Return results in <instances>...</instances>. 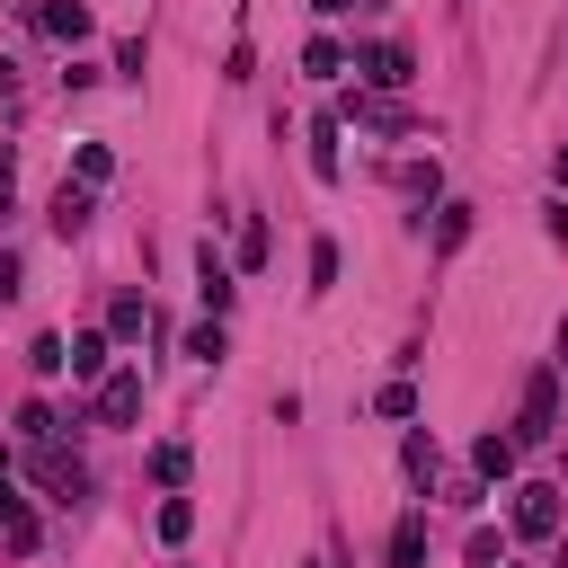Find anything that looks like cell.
<instances>
[{
    "label": "cell",
    "instance_id": "obj_1",
    "mask_svg": "<svg viewBox=\"0 0 568 568\" xmlns=\"http://www.w3.org/2000/svg\"><path fill=\"white\" fill-rule=\"evenodd\" d=\"M355 71H364V89H382V98H399V89L417 80V53H408L399 36H382V44H355Z\"/></svg>",
    "mask_w": 568,
    "mask_h": 568
},
{
    "label": "cell",
    "instance_id": "obj_2",
    "mask_svg": "<svg viewBox=\"0 0 568 568\" xmlns=\"http://www.w3.org/2000/svg\"><path fill=\"white\" fill-rule=\"evenodd\" d=\"M142 417V364H106L98 373V426H133Z\"/></svg>",
    "mask_w": 568,
    "mask_h": 568
},
{
    "label": "cell",
    "instance_id": "obj_3",
    "mask_svg": "<svg viewBox=\"0 0 568 568\" xmlns=\"http://www.w3.org/2000/svg\"><path fill=\"white\" fill-rule=\"evenodd\" d=\"M550 435H559V364L524 382V426H515V444H550Z\"/></svg>",
    "mask_w": 568,
    "mask_h": 568
},
{
    "label": "cell",
    "instance_id": "obj_4",
    "mask_svg": "<svg viewBox=\"0 0 568 568\" xmlns=\"http://www.w3.org/2000/svg\"><path fill=\"white\" fill-rule=\"evenodd\" d=\"M515 532H524V541H550V532H559V488H541V479L515 488Z\"/></svg>",
    "mask_w": 568,
    "mask_h": 568
},
{
    "label": "cell",
    "instance_id": "obj_5",
    "mask_svg": "<svg viewBox=\"0 0 568 568\" xmlns=\"http://www.w3.org/2000/svg\"><path fill=\"white\" fill-rule=\"evenodd\" d=\"M195 293H204V311H213V320H222V311H231V293H240V284H231V257H222L213 240L195 248Z\"/></svg>",
    "mask_w": 568,
    "mask_h": 568
},
{
    "label": "cell",
    "instance_id": "obj_6",
    "mask_svg": "<svg viewBox=\"0 0 568 568\" xmlns=\"http://www.w3.org/2000/svg\"><path fill=\"white\" fill-rule=\"evenodd\" d=\"M89 213H98V186H80V178H62V195H53V213H44V222H53L62 240H80V231H89Z\"/></svg>",
    "mask_w": 568,
    "mask_h": 568
},
{
    "label": "cell",
    "instance_id": "obj_7",
    "mask_svg": "<svg viewBox=\"0 0 568 568\" xmlns=\"http://www.w3.org/2000/svg\"><path fill=\"white\" fill-rule=\"evenodd\" d=\"M106 346H115L106 328H80V337H62V373H71V382H98V373H106Z\"/></svg>",
    "mask_w": 568,
    "mask_h": 568
},
{
    "label": "cell",
    "instance_id": "obj_8",
    "mask_svg": "<svg viewBox=\"0 0 568 568\" xmlns=\"http://www.w3.org/2000/svg\"><path fill=\"white\" fill-rule=\"evenodd\" d=\"M36 479H44V488H53V497H80V488H89V479H80V462H71V453H62V444H53V435H44V444H36Z\"/></svg>",
    "mask_w": 568,
    "mask_h": 568
},
{
    "label": "cell",
    "instance_id": "obj_9",
    "mask_svg": "<svg viewBox=\"0 0 568 568\" xmlns=\"http://www.w3.org/2000/svg\"><path fill=\"white\" fill-rule=\"evenodd\" d=\"M36 27H44L53 44H80V36H89V9H80V0H44V9H36Z\"/></svg>",
    "mask_w": 568,
    "mask_h": 568
},
{
    "label": "cell",
    "instance_id": "obj_10",
    "mask_svg": "<svg viewBox=\"0 0 568 568\" xmlns=\"http://www.w3.org/2000/svg\"><path fill=\"white\" fill-rule=\"evenodd\" d=\"M106 337L142 346V337H151V302H142V293H115V311H106Z\"/></svg>",
    "mask_w": 568,
    "mask_h": 568
},
{
    "label": "cell",
    "instance_id": "obj_11",
    "mask_svg": "<svg viewBox=\"0 0 568 568\" xmlns=\"http://www.w3.org/2000/svg\"><path fill=\"white\" fill-rule=\"evenodd\" d=\"M0 541H9V550H36V515H27V497H18L9 479H0Z\"/></svg>",
    "mask_w": 568,
    "mask_h": 568
},
{
    "label": "cell",
    "instance_id": "obj_12",
    "mask_svg": "<svg viewBox=\"0 0 568 568\" xmlns=\"http://www.w3.org/2000/svg\"><path fill=\"white\" fill-rule=\"evenodd\" d=\"M399 462H408V479H417V488H435V470H444V453H435V435H426V426H408Z\"/></svg>",
    "mask_w": 568,
    "mask_h": 568
},
{
    "label": "cell",
    "instance_id": "obj_13",
    "mask_svg": "<svg viewBox=\"0 0 568 568\" xmlns=\"http://www.w3.org/2000/svg\"><path fill=\"white\" fill-rule=\"evenodd\" d=\"M515 453H524L515 435H479V444H470V462H479V479H515Z\"/></svg>",
    "mask_w": 568,
    "mask_h": 568
},
{
    "label": "cell",
    "instance_id": "obj_14",
    "mask_svg": "<svg viewBox=\"0 0 568 568\" xmlns=\"http://www.w3.org/2000/svg\"><path fill=\"white\" fill-rule=\"evenodd\" d=\"M390 568H426V515H399L390 524Z\"/></svg>",
    "mask_w": 568,
    "mask_h": 568
},
{
    "label": "cell",
    "instance_id": "obj_15",
    "mask_svg": "<svg viewBox=\"0 0 568 568\" xmlns=\"http://www.w3.org/2000/svg\"><path fill=\"white\" fill-rule=\"evenodd\" d=\"M337 133H346L337 115H320V124H311V178H328V186H337Z\"/></svg>",
    "mask_w": 568,
    "mask_h": 568
},
{
    "label": "cell",
    "instance_id": "obj_16",
    "mask_svg": "<svg viewBox=\"0 0 568 568\" xmlns=\"http://www.w3.org/2000/svg\"><path fill=\"white\" fill-rule=\"evenodd\" d=\"M302 71H311V80H337V71H346V44H337V36H311V44H302Z\"/></svg>",
    "mask_w": 568,
    "mask_h": 568
},
{
    "label": "cell",
    "instance_id": "obj_17",
    "mask_svg": "<svg viewBox=\"0 0 568 568\" xmlns=\"http://www.w3.org/2000/svg\"><path fill=\"white\" fill-rule=\"evenodd\" d=\"M71 178H80V186H106V178H115V151H106V142H80V151H71Z\"/></svg>",
    "mask_w": 568,
    "mask_h": 568
},
{
    "label": "cell",
    "instance_id": "obj_18",
    "mask_svg": "<svg viewBox=\"0 0 568 568\" xmlns=\"http://www.w3.org/2000/svg\"><path fill=\"white\" fill-rule=\"evenodd\" d=\"M470 240V204H435V257H453Z\"/></svg>",
    "mask_w": 568,
    "mask_h": 568
},
{
    "label": "cell",
    "instance_id": "obj_19",
    "mask_svg": "<svg viewBox=\"0 0 568 568\" xmlns=\"http://www.w3.org/2000/svg\"><path fill=\"white\" fill-rule=\"evenodd\" d=\"M151 479L160 488H186V444H151Z\"/></svg>",
    "mask_w": 568,
    "mask_h": 568
},
{
    "label": "cell",
    "instance_id": "obj_20",
    "mask_svg": "<svg viewBox=\"0 0 568 568\" xmlns=\"http://www.w3.org/2000/svg\"><path fill=\"white\" fill-rule=\"evenodd\" d=\"M186 355H195V364H222V355H231V337H222V320H204V328L186 337Z\"/></svg>",
    "mask_w": 568,
    "mask_h": 568
},
{
    "label": "cell",
    "instance_id": "obj_21",
    "mask_svg": "<svg viewBox=\"0 0 568 568\" xmlns=\"http://www.w3.org/2000/svg\"><path fill=\"white\" fill-rule=\"evenodd\" d=\"M195 532V506L186 497H160V541H186Z\"/></svg>",
    "mask_w": 568,
    "mask_h": 568
},
{
    "label": "cell",
    "instance_id": "obj_22",
    "mask_svg": "<svg viewBox=\"0 0 568 568\" xmlns=\"http://www.w3.org/2000/svg\"><path fill=\"white\" fill-rule=\"evenodd\" d=\"M337 284V240H311V293Z\"/></svg>",
    "mask_w": 568,
    "mask_h": 568
},
{
    "label": "cell",
    "instance_id": "obj_23",
    "mask_svg": "<svg viewBox=\"0 0 568 568\" xmlns=\"http://www.w3.org/2000/svg\"><path fill=\"white\" fill-rule=\"evenodd\" d=\"M373 408H382V417H417V390H408V382H382Z\"/></svg>",
    "mask_w": 568,
    "mask_h": 568
},
{
    "label": "cell",
    "instance_id": "obj_24",
    "mask_svg": "<svg viewBox=\"0 0 568 568\" xmlns=\"http://www.w3.org/2000/svg\"><path fill=\"white\" fill-rule=\"evenodd\" d=\"M399 186H408V195H435L444 178H435V160H399Z\"/></svg>",
    "mask_w": 568,
    "mask_h": 568
},
{
    "label": "cell",
    "instance_id": "obj_25",
    "mask_svg": "<svg viewBox=\"0 0 568 568\" xmlns=\"http://www.w3.org/2000/svg\"><path fill=\"white\" fill-rule=\"evenodd\" d=\"M18 435H27V444H44V435H53V408H44V399H27V408H18Z\"/></svg>",
    "mask_w": 568,
    "mask_h": 568
},
{
    "label": "cell",
    "instance_id": "obj_26",
    "mask_svg": "<svg viewBox=\"0 0 568 568\" xmlns=\"http://www.w3.org/2000/svg\"><path fill=\"white\" fill-rule=\"evenodd\" d=\"M462 550H470V568H497V559H506V541H497V532H488V524H479V532H470V541H462Z\"/></svg>",
    "mask_w": 568,
    "mask_h": 568
},
{
    "label": "cell",
    "instance_id": "obj_27",
    "mask_svg": "<svg viewBox=\"0 0 568 568\" xmlns=\"http://www.w3.org/2000/svg\"><path fill=\"white\" fill-rule=\"evenodd\" d=\"M240 266H266V222H240Z\"/></svg>",
    "mask_w": 568,
    "mask_h": 568
},
{
    "label": "cell",
    "instance_id": "obj_28",
    "mask_svg": "<svg viewBox=\"0 0 568 568\" xmlns=\"http://www.w3.org/2000/svg\"><path fill=\"white\" fill-rule=\"evenodd\" d=\"M9 293H18V257L0 248V302H9Z\"/></svg>",
    "mask_w": 568,
    "mask_h": 568
},
{
    "label": "cell",
    "instance_id": "obj_29",
    "mask_svg": "<svg viewBox=\"0 0 568 568\" xmlns=\"http://www.w3.org/2000/svg\"><path fill=\"white\" fill-rule=\"evenodd\" d=\"M550 364H559V373H568V320H559V346H550Z\"/></svg>",
    "mask_w": 568,
    "mask_h": 568
},
{
    "label": "cell",
    "instance_id": "obj_30",
    "mask_svg": "<svg viewBox=\"0 0 568 568\" xmlns=\"http://www.w3.org/2000/svg\"><path fill=\"white\" fill-rule=\"evenodd\" d=\"M9 178H18V169H9V151H0V204H9Z\"/></svg>",
    "mask_w": 568,
    "mask_h": 568
},
{
    "label": "cell",
    "instance_id": "obj_31",
    "mask_svg": "<svg viewBox=\"0 0 568 568\" xmlns=\"http://www.w3.org/2000/svg\"><path fill=\"white\" fill-rule=\"evenodd\" d=\"M311 9H320V18H337V9H355V0H311Z\"/></svg>",
    "mask_w": 568,
    "mask_h": 568
},
{
    "label": "cell",
    "instance_id": "obj_32",
    "mask_svg": "<svg viewBox=\"0 0 568 568\" xmlns=\"http://www.w3.org/2000/svg\"><path fill=\"white\" fill-rule=\"evenodd\" d=\"M311 568H337V559H328V550H320V559H311Z\"/></svg>",
    "mask_w": 568,
    "mask_h": 568
}]
</instances>
